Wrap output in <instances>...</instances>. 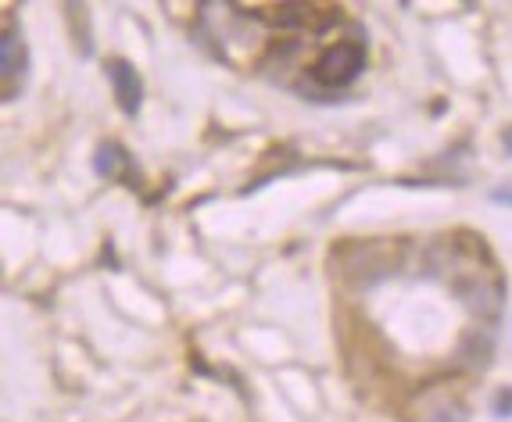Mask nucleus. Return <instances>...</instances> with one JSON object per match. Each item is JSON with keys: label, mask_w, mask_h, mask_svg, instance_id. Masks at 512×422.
Returning <instances> with one entry per match:
<instances>
[{"label": "nucleus", "mask_w": 512, "mask_h": 422, "mask_svg": "<svg viewBox=\"0 0 512 422\" xmlns=\"http://www.w3.org/2000/svg\"><path fill=\"white\" fill-rule=\"evenodd\" d=\"M126 165H129V154L122 151L119 144H101V147H97V154H94L97 176H104V179H122Z\"/></svg>", "instance_id": "4"}, {"label": "nucleus", "mask_w": 512, "mask_h": 422, "mask_svg": "<svg viewBox=\"0 0 512 422\" xmlns=\"http://www.w3.org/2000/svg\"><path fill=\"white\" fill-rule=\"evenodd\" d=\"M495 415H498V419L512 415V390H502V397L495 401Z\"/></svg>", "instance_id": "5"}, {"label": "nucleus", "mask_w": 512, "mask_h": 422, "mask_svg": "<svg viewBox=\"0 0 512 422\" xmlns=\"http://www.w3.org/2000/svg\"><path fill=\"white\" fill-rule=\"evenodd\" d=\"M362 68H366V47H362V43L341 40L319 54L316 65H312V76H316V83L341 90V86L355 83V79L362 76Z\"/></svg>", "instance_id": "1"}, {"label": "nucleus", "mask_w": 512, "mask_h": 422, "mask_svg": "<svg viewBox=\"0 0 512 422\" xmlns=\"http://www.w3.org/2000/svg\"><path fill=\"white\" fill-rule=\"evenodd\" d=\"M491 201H498V204H509V208H512V190H495V194H491Z\"/></svg>", "instance_id": "6"}, {"label": "nucleus", "mask_w": 512, "mask_h": 422, "mask_svg": "<svg viewBox=\"0 0 512 422\" xmlns=\"http://www.w3.org/2000/svg\"><path fill=\"white\" fill-rule=\"evenodd\" d=\"M26 43L18 36L15 22H4V33H0V76H4V101H15L18 79H26Z\"/></svg>", "instance_id": "2"}, {"label": "nucleus", "mask_w": 512, "mask_h": 422, "mask_svg": "<svg viewBox=\"0 0 512 422\" xmlns=\"http://www.w3.org/2000/svg\"><path fill=\"white\" fill-rule=\"evenodd\" d=\"M104 72H108V83L111 90H115V101H119L122 115H137L140 111V101H144V83H140V72L133 65H129L126 58H111L108 65H104Z\"/></svg>", "instance_id": "3"}]
</instances>
